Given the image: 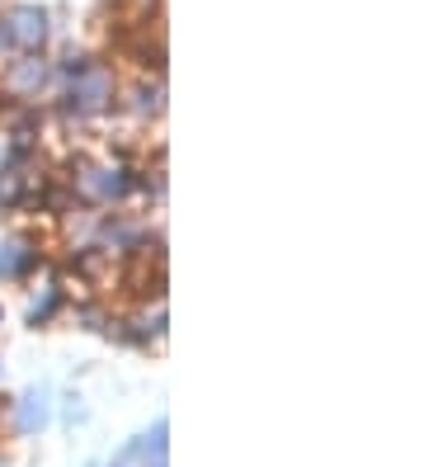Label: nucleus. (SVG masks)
<instances>
[{
    "instance_id": "f257e3e1",
    "label": "nucleus",
    "mask_w": 424,
    "mask_h": 467,
    "mask_svg": "<svg viewBox=\"0 0 424 467\" xmlns=\"http://www.w3.org/2000/svg\"><path fill=\"white\" fill-rule=\"evenodd\" d=\"M24 401H28V406H24V416H19V425H24V430H34V425L43 420V397H24Z\"/></svg>"
}]
</instances>
